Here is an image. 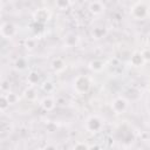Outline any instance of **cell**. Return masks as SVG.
<instances>
[{
    "label": "cell",
    "mask_w": 150,
    "mask_h": 150,
    "mask_svg": "<svg viewBox=\"0 0 150 150\" xmlns=\"http://www.w3.org/2000/svg\"><path fill=\"white\" fill-rule=\"evenodd\" d=\"M15 66H16V68L23 69V68H25V66H26V62H25V60H23V59H19V60L15 62Z\"/></svg>",
    "instance_id": "10"
},
{
    "label": "cell",
    "mask_w": 150,
    "mask_h": 150,
    "mask_svg": "<svg viewBox=\"0 0 150 150\" xmlns=\"http://www.w3.org/2000/svg\"><path fill=\"white\" fill-rule=\"evenodd\" d=\"M104 33H105V30H104V29H102V27L95 28V29L93 30V35H95V38H96V39L102 38V36L104 35Z\"/></svg>",
    "instance_id": "7"
},
{
    "label": "cell",
    "mask_w": 150,
    "mask_h": 150,
    "mask_svg": "<svg viewBox=\"0 0 150 150\" xmlns=\"http://www.w3.org/2000/svg\"><path fill=\"white\" fill-rule=\"evenodd\" d=\"M74 150H88V148H87L84 144H77V145L74 148Z\"/></svg>",
    "instance_id": "13"
},
{
    "label": "cell",
    "mask_w": 150,
    "mask_h": 150,
    "mask_svg": "<svg viewBox=\"0 0 150 150\" xmlns=\"http://www.w3.org/2000/svg\"><path fill=\"white\" fill-rule=\"evenodd\" d=\"M112 107H114V110H115L116 112H121V111H123V110L125 109L127 102H125L123 98H116V100L114 101V103H112Z\"/></svg>",
    "instance_id": "4"
},
{
    "label": "cell",
    "mask_w": 150,
    "mask_h": 150,
    "mask_svg": "<svg viewBox=\"0 0 150 150\" xmlns=\"http://www.w3.org/2000/svg\"><path fill=\"white\" fill-rule=\"evenodd\" d=\"M28 80H29V82H36V81L39 80V75H38L36 73H30Z\"/></svg>",
    "instance_id": "11"
},
{
    "label": "cell",
    "mask_w": 150,
    "mask_h": 150,
    "mask_svg": "<svg viewBox=\"0 0 150 150\" xmlns=\"http://www.w3.org/2000/svg\"><path fill=\"white\" fill-rule=\"evenodd\" d=\"M134 15L136 16V18H143L145 14H146V7L143 5V4H137L134 8Z\"/></svg>",
    "instance_id": "2"
},
{
    "label": "cell",
    "mask_w": 150,
    "mask_h": 150,
    "mask_svg": "<svg viewBox=\"0 0 150 150\" xmlns=\"http://www.w3.org/2000/svg\"><path fill=\"white\" fill-rule=\"evenodd\" d=\"M76 88L80 91H86L89 88V83L84 77H79L77 81H76Z\"/></svg>",
    "instance_id": "5"
},
{
    "label": "cell",
    "mask_w": 150,
    "mask_h": 150,
    "mask_svg": "<svg viewBox=\"0 0 150 150\" xmlns=\"http://www.w3.org/2000/svg\"><path fill=\"white\" fill-rule=\"evenodd\" d=\"M104 8V5L100 1H94V2H90L89 4V9L94 13V14H97L100 12H102V9Z\"/></svg>",
    "instance_id": "6"
},
{
    "label": "cell",
    "mask_w": 150,
    "mask_h": 150,
    "mask_svg": "<svg viewBox=\"0 0 150 150\" xmlns=\"http://www.w3.org/2000/svg\"><path fill=\"white\" fill-rule=\"evenodd\" d=\"M9 105V102H8V100H7V97L5 96V95H2L1 96V104H0V108H1V110L4 111L7 107Z\"/></svg>",
    "instance_id": "8"
},
{
    "label": "cell",
    "mask_w": 150,
    "mask_h": 150,
    "mask_svg": "<svg viewBox=\"0 0 150 150\" xmlns=\"http://www.w3.org/2000/svg\"><path fill=\"white\" fill-rule=\"evenodd\" d=\"M46 150H55V148L54 146H47Z\"/></svg>",
    "instance_id": "14"
},
{
    "label": "cell",
    "mask_w": 150,
    "mask_h": 150,
    "mask_svg": "<svg viewBox=\"0 0 150 150\" xmlns=\"http://www.w3.org/2000/svg\"><path fill=\"white\" fill-rule=\"evenodd\" d=\"M42 104H43V107L46 108V109H50V108H53V102L49 100V98H45L43 100V102H42Z\"/></svg>",
    "instance_id": "9"
},
{
    "label": "cell",
    "mask_w": 150,
    "mask_h": 150,
    "mask_svg": "<svg viewBox=\"0 0 150 150\" xmlns=\"http://www.w3.org/2000/svg\"><path fill=\"white\" fill-rule=\"evenodd\" d=\"M6 97H7V100H8L9 103H14L15 100H16V96H15L13 93H8V95H7Z\"/></svg>",
    "instance_id": "12"
},
{
    "label": "cell",
    "mask_w": 150,
    "mask_h": 150,
    "mask_svg": "<svg viewBox=\"0 0 150 150\" xmlns=\"http://www.w3.org/2000/svg\"><path fill=\"white\" fill-rule=\"evenodd\" d=\"M14 33H15V28H14V26H13L12 23H9V22H4V23L1 25V35H2L4 38L9 39V38H12V36L14 35Z\"/></svg>",
    "instance_id": "1"
},
{
    "label": "cell",
    "mask_w": 150,
    "mask_h": 150,
    "mask_svg": "<svg viewBox=\"0 0 150 150\" xmlns=\"http://www.w3.org/2000/svg\"><path fill=\"white\" fill-rule=\"evenodd\" d=\"M87 125H88V129H89V130H91V131H97V130L101 128V122H100V120H97L96 117H91V118L88 120Z\"/></svg>",
    "instance_id": "3"
}]
</instances>
